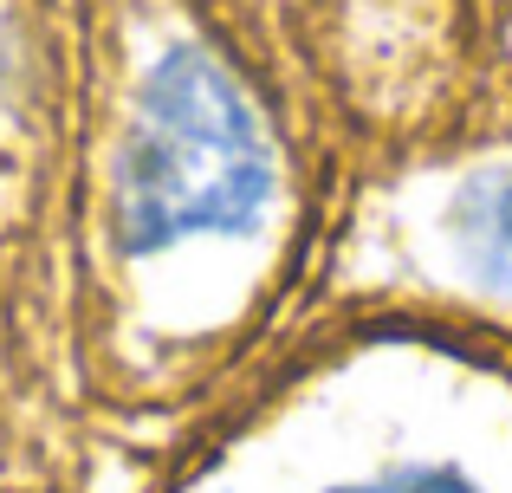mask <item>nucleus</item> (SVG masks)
Returning <instances> with one entry per match:
<instances>
[{"instance_id":"1","label":"nucleus","mask_w":512,"mask_h":493,"mask_svg":"<svg viewBox=\"0 0 512 493\" xmlns=\"http://www.w3.org/2000/svg\"><path fill=\"white\" fill-rule=\"evenodd\" d=\"M273 195V150L240 85L201 52H175L143 85L124 143V241L137 253L240 234Z\"/></svg>"},{"instance_id":"2","label":"nucleus","mask_w":512,"mask_h":493,"mask_svg":"<svg viewBox=\"0 0 512 493\" xmlns=\"http://www.w3.org/2000/svg\"><path fill=\"white\" fill-rule=\"evenodd\" d=\"M454 241H461V260L474 266V279L487 292L512 299V163L487 169L461 189L454 202Z\"/></svg>"},{"instance_id":"3","label":"nucleus","mask_w":512,"mask_h":493,"mask_svg":"<svg viewBox=\"0 0 512 493\" xmlns=\"http://www.w3.org/2000/svg\"><path fill=\"white\" fill-rule=\"evenodd\" d=\"M344 493H480V487L461 481L454 468H402V474H383V481H363Z\"/></svg>"}]
</instances>
